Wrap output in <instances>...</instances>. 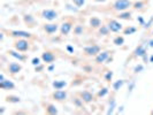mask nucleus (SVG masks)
I'll return each instance as SVG.
<instances>
[{"mask_svg": "<svg viewBox=\"0 0 153 115\" xmlns=\"http://www.w3.org/2000/svg\"><path fill=\"white\" fill-rule=\"evenodd\" d=\"M131 1L130 0H116L113 5V8L117 12H124L129 7H131Z\"/></svg>", "mask_w": 153, "mask_h": 115, "instance_id": "obj_1", "label": "nucleus"}, {"mask_svg": "<svg viewBox=\"0 0 153 115\" xmlns=\"http://www.w3.org/2000/svg\"><path fill=\"white\" fill-rule=\"evenodd\" d=\"M14 47L20 52H24V51H27L29 48V43L27 40H24V39H19L14 43Z\"/></svg>", "mask_w": 153, "mask_h": 115, "instance_id": "obj_2", "label": "nucleus"}, {"mask_svg": "<svg viewBox=\"0 0 153 115\" xmlns=\"http://www.w3.org/2000/svg\"><path fill=\"white\" fill-rule=\"evenodd\" d=\"M42 16L45 19V20H48V21H53L58 17V13L53 10V9H45L43 10L42 13Z\"/></svg>", "mask_w": 153, "mask_h": 115, "instance_id": "obj_3", "label": "nucleus"}, {"mask_svg": "<svg viewBox=\"0 0 153 115\" xmlns=\"http://www.w3.org/2000/svg\"><path fill=\"white\" fill-rule=\"evenodd\" d=\"M108 29L112 32H119L120 30H122V24L120 22H117L116 20H111L108 22Z\"/></svg>", "mask_w": 153, "mask_h": 115, "instance_id": "obj_4", "label": "nucleus"}, {"mask_svg": "<svg viewBox=\"0 0 153 115\" xmlns=\"http://www.w3.org/2000/svg\"><path fill=\"white\" fill-rule=\"evenodd\" d=\"M84 52L86 55H97L100 52V47L98 45H92L89 47H85Z\"/></svg>", "mask_w": 153, "mask_h": 115, "instance_id": "obj_5", "label": "nucleus"}, {"mask_svg": "<svg viewBox=\"0 0 153 115\" xmlns=\"http://www.w3.org/2000/svg\"><path fill=\"white\" fill-rule=\"evenodd\" d=\"M53 98L55 100H58V101H62V100H65L67 98V92L62 91V89L61 90H56L53 93Z\"/></svg>", "mask_w": 153, "mask_h": 115, "instance_id": "obj_6", "label": "nucleus"}, {"mask_svg": "<svg viewBox=\"0 0 153 115\" xmlns=\"http://www.w3.org/2000/svg\"><path fill=\"white\" fill-rule=\"evenodd\" d=\"M71 28H73V24L71 22H65L63 24L61 25V33L62 35H68L70 30H71Z\"/></svg>", "mask_w": 153, "mask_h": 115, "instance_id": "obj_7", "label": "nucleus"}, {"mask_svg": "<svg viewBox=\"0 0 153 115\" xmlns=\"http://www.w3.org/2000/svg\"><path fill=\"white\" fill-rule=\"evenodd\" d=\"M42 59H43L45 62H47V63H50V62L54 61L55 56H54V54L51 53V52H44L43 55H42Z\"/></svg>", "mask_w": 153, "mask_h": 115, "instance_id": "obj_8", "label": "nucleus"}, {"mask_svg": "<svg viewBox=\"0 0 153 115\" xmlns=\"http://www.w3.org/2000/svg\"><path fill=\"white\" fill-rule=\"evenodd\" d=\"M44 30L47 33H54L55 31L58 30V24H53V23H50V24H46L44 27Z\"/></svg>", "mask_w": 153, "mask_h": 115, "instance_id": "obj_9", "label": "nucleus"}, {"mask_svg": "<svg viewBox=\"0 0 153 115\" xmlns=\"http://www.w3.org/2000/svg\"><path fill=\"white\" fill-rule=\"evenodd\" d=\"M8 69H9V71H10L12 74H16V73H19V71L22 69V67H21L19 63H15V62H13V63H10V65H9Z\"/></svg>", "mask_w": 153, "mask_h": 115, "instance_id": "obj_10", "label": "nucleus"}, {"mask_svg": "<svg viewBox=\"0 0 153 115\" xmlns=\"http://www.w3.org/2000/svg\"><path fill=\"white\" fill-rule=\"evenodd\" d=\"M12 36H14V37H25V38H30L31 33L25 32V31H12Z\"/></svg>", "mask_w": 153, "mask_h": 115, "instance_id": "obj_11", "label": "nucleus"}, {"mask_svg": "<svg viewBox=\"0 0 153 115\" xmlns=\"http://www.w3.org/2000/svg\"><path fill=\"white\" fill-rule=\"evenodd\" d=\"M107 58H108V52H102V53H100L97 55L96 62H97V63H102Z\"/></svg>", "mask_w": 153, "mask_h": 115, "instance_id": "obj_12", "label": "nucleus"}, {"mask_svg": "<svg viewBox=\"0 0 153 115\" xmlns=\"http://www.w3.org/2000/svg\"><path fill=\"white\" fill-rule=\"evenodd\" d=\"M14 86L15 85L13 84L10 81H4V82L0 83V88L4 89V90H6V89H14Z\"/></svg>", "mask_w": 153, "mask_h": 115, "instance_id": "obj_13", "label": "nucleus"}, {"mask_svg": "<svg viewBox=\"0 0 153 115\" xmlns=\"http://www.w3.org/2000/svg\"><path fill=\"white\" fill-rule=\"evenodd\" d=\"M92 99H93V96L90 92L84 91L82 93V100H84L85 102H90V101H92Z\"/></svg>", "mask_w": 153, "mask_h": 115, "instance_id": "obj_14", "label": "nucleus"}, {"mask_svg": "<svg viewBox=\"0 0 153 115\" xmlns=\"http://www.w3.org/2000/svg\"><path fill=\"white\" fill-rule=\"evenodd\" d=\"M67 85V83L65 81H55L53 82V86L55 88V90H61L62 88H65Z\"/></svg>", "mask_w": 153, "mask_h": 115, "instance_id": "obj_15", "label": "nucleus"}, {"mask_svg": "<svg viewBox=\"0 0 153 115\" xmlns=\"http://www.w3.org/2000/svg\"><path fill=\"white\" fill-rule=\"evenodd\" d=\"M90 24H91V27L93 28H98L101 25V21H100L98 17H92L91 20H90Z\"/></svg>", "mask_w": 153, "mask_h": 115, "instance_id": "obj_16", "label": "nucleus"}, {"mask_svg": "<svg viewBox=\"0 0 153 115\" xmlns=\"http://www.w3.org/2000/svg\"><path fill=\"white\" fill-rule=\"evenodd\" d=\"M8 53L10 54L12 56H14V58H16V59H19L20 61H22L23 59H24V56H23V55H21L20 53H16V52H14V51H9Z\"/></svg>", "mask_w": 153, "mask_h": 115, "instance_id": "obj_17", "label": "nucleus"}, {"mask_svg": "<svg viewBox=\"0 0 153 115\" xmlns=\"http://www.w3.org/2000/svg\"><path fill=\"white\" fill-rule=\"evenodd\" d=\"M145 48H144V47H143V46H138V48L137 50H136V52H135V53H136V55H138V56H142V55H144V54H145Z\"/></svg>", "mask_w": 153, "mask_h": 115, "instance_id": "obj_18", "label": "nucleus"}, {"mask_svg": "<svg viewBox=\"0 0 153 115\" xmlns=\"http://www.w3.org/2000/svg\"><path fill=\"white\" fill-rule=\"evenodd\" d=\"M71 1L76 5L77 7H82V6L85 4V0H71Z\"/></svg>", "mask_w": 153, "mask_h": 115, "instance_id": "obj_19", "label": "nucleus"}, {"mask_svg": "<svg viewBox=\"0 0 153 115\" xmlns=\"http://www.w3.org/2000/svg\"><path fill=\"white\" fill-rule=\"evenodd\" d=\"M123 42H124L123 37H116V38L114 39V44H115V45H122Z\"/></svg>", "mask_w": 153, "mask_h": 115, "instance_id": "obj_20", "label": "nucleus"}, {"mask_svg": "<svg viewBox=\"0 0 153 115\" xmlns=\"http://www.w3.org/2000/svg\"><path fill=\"white\" fill-rule=\"evenodd\" d=\"M131 14L130 13H121L120 15H119V17L120 19H124V20H128V19H130Z\"/></svg>", "mask_w": 153, "mask_h": 115, "instance_id": "obj_21", "label": "nucleus"}, {"mask_svg": "<svg viewBox=\"0 0 153 115\" xmlns=\"http://www.w3.org/2000/svg\"><path fill=\"white\" fill-rule=\"evenodd\" d=\"M47 112H48V113H51V114H56V113H58V112H56V109H55L54 106H52V105H50V106H48Z\"/></svg>", "mask_w": 153, "mask_h": 115, "instance_id": "obj_22", "label": "nucleus"}, {"mask_svg": "<svg viewBox=\"0 0 153 115\" xmlns=\"http://www.w3.org/2000/svg\"><path fill=\"white\" fill-rule=\"evenodd\" d=\"M123 84V81H117L114 84V90H119V88H121Z\"/></svg>", "mask_w": 153, "mask_h": 115, "instance_id": "obj_23", "label": "nucleus"}, {"mask_svg": "<svg viewBox=\"0 0 153 115\" xmlns=\"http://www.w3.org/2000/svg\"><path fill=\"white\" fill-rule=\"evenodd\" d=\"M108 31H109V29H108V27H102V29H100V33L102 32L104 35H106Z\"/></svg>", "mask_w": 153, "mask_h": 115, "instance_id": "obj_24", "label": "nucleus"}, {"mask_svg": "<svg viewBox=\"0 0 153 115\" xmlns=\"http://www.w3.org/2000/svg\"><path fill=\"white\" fill-rule=\"evenodd\" d=\"M135 31H136V29H135V28H130V29H127V30H126V32H127V33H131V32H135Z\"/></svg>", "mask_w": 153, "mask_h": 115, "instance_id": "obj_25", "label": "nucleus"}, {"mask_svg": "<svg viewBox=\"0 0 153 115\" xmlns=\"http://www.w3.org/2000/svg\"><path fill=\"white\" fill-rule=\"evenodd\" d=\"M32 65H35V66H36V65H39L38 58H36V59H33V60H32Z\"/></svg>", "mask_w": 153, "mask_h": 115, "instance_id": "obj_26", "label": "nucleus"}, {"mask_svg": "<svg viewBox=\"0 0 153 115\" xmlns=\"http://www.w3.org/2000/svg\"><path fill=\"white\" fill-rule=\"evenodd\" d=\"M106 93H107V90H106V89H104L102 91H100V92H99V96H100V97H101V96H105Z\"/></svg>", "mask_w": 153, "mask_h": 115, "instance_id": "obj_27", "label": "nucleus"}, {"mask_svg": "<svg viewBox=\"0 0 153 115\" xmlns=\"http://www.w3.org/2000/svg\"><path fill=\"white\" fill-rule=\"evenodd\" d=\"M112 76H113V73H112V71H108V74L106 75V78H107V79H111Z\"/></svg>", "mask_w": 153, "mask_h": 115, "instance_id": "obj_28", "label": "nucleus"}, {"mask_svg": "<svg viewBox=\"0 0 153 115\" xmlns=\"http://www.w3.org/2000/svg\"><path fill=\"white\" fill-rule=\"evenodd\" d=\"M142 6H143V2H137L135 5V8H142Z\"/></svg>", "mask_w": 153, "mask_h": 115, "instance_id": "obj_29", "label": "nucleus"}, {"mask_svg": "<svg viewBox=\"0 0 153 115\" xmlns=\"http://www.w3.org/2000/svg\"><path fill=\"white\" fill-rule=\"evenodd\" d=\"M81 31H82V28H81V27H77V28H76V33H77V35H79V33H81Z\"/></svg>", "mask_w": 153, "mask_h": 115, "instance_id": "obj_30", "label": "nucleus"}, {"mask_svg": "<svg viewBox=\"0 0 153 115\" xmlns=\"http://www.w3.org/2000/svg\"><path fill=\"white\" fill-rule=\"evenodd\" d=\"M93 1H96V2H105V1H107V0H93Z\"/></svg>", "mask_w": 153, "mask_h": 115, "instance_id": "obj_31", "label": "nucleus"}, {"mask_svg": "<svg viewBox=\"0 0 153 115\" xmlns=\"http://www.w3.org/2000/svg\"><path fill=\"white\" fill-rule=\"evenodd\" d=\"M113 106H114V101H113V102H112V107H113ZM109 113H112V108H111V109H109V111H108V114H109Z\"/></svg>", "mask_w": 153, "mask_h": 115, "instance_id": "obj_32", "label": "nucleus"}, {"mask_svg": "<svg viewBox=\"0 0 153 115\" xmlns=\"http://www.w3.org/2000/svg\"><path fill=\"white\" fill-rule=\"evenodd\" d=\"M143 68V67H142V66H139V67H137V68H136V71H138V70H140V69Z\"/></svg>", "mask_w": 153, "mask_h": 115, "instance_id": "obj_33", "label": "nucleus"}, {"mask_svg": "<svg viewBox=\"0 0 153 115\" xmlns=\"http://www.w3.org/2000/svg\"><path fill=\"white\" fill-rule=\"evenodd\" d=\"M68 51H69V52H73V48H71L70 46H69V47H68Z\"/></svg>", "mask_w": 153, "mask_h": 115, "instance_id": "obj_34", "label": "nucleus"}, {"mask_svg": "<svg viewBox=\"0 0 153 115\" xmlns=\"http://www.w3.org/2000/svg\"><path fill=\"white\" fill-rule=\"evenodd\" d=\"M150 45L153 46V40H151V42H150Z\"/></svg>", "mask_w": 153, "mask_h": 115, "instance_id": "obj_35", "label": "nucleus"}, {"mask_svg": "<svg viewBox=\"0 0 153 115\" xmlns=\"http://www.w3.org/2000/svg\"><path fill=\"white\" fill-rule=\"evenodd\" d=\"M152 114H153V112H152Z\"/></svg>", "mask_w": 153, "mask_h": 115, "instance_id": "obj_36", "label": "nucleus"}]
</instances>
